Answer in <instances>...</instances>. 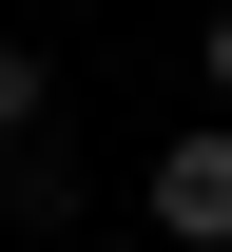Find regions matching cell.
<instances>
[{"instance_id":"1","label":"cell","mask_w":232,"mask_h":252,"mask_svg":"<svg viewBox=\"0 0 232 252\" xmlns=\"http://www.w3.org/2000/svg\"><path fill=\"white\" fill-rule=\"evenodd\" d=\"M155 233L174 252H232V136H174L155 156Z\"/></svg>"},{"instance_id":"2","label":"cell","mask_w":232,"mask_h":252,"mask_svg":"<svg viewBox=\"0 0 232 252\" xmlns=\"http://www.w3.org/2000/svg\"><path fill=\"white\" fill-rule=\"evenodd\" d=\"M20 136H39V59L0 39V156H20Z\"/></svg>"},{"instance_id":"3","label":"cell","mask_w":232,"mask_h":252,"mask_svg":"<svg viewBox=\"0 0 232 252\" xmlns=\"http://www.w3.org/2000/svg\"><path fill=\"white\" fill-rule=\"evenodd\" d=\"M213 97H232V20H213Z\"/></svg>"}]
</instances>
